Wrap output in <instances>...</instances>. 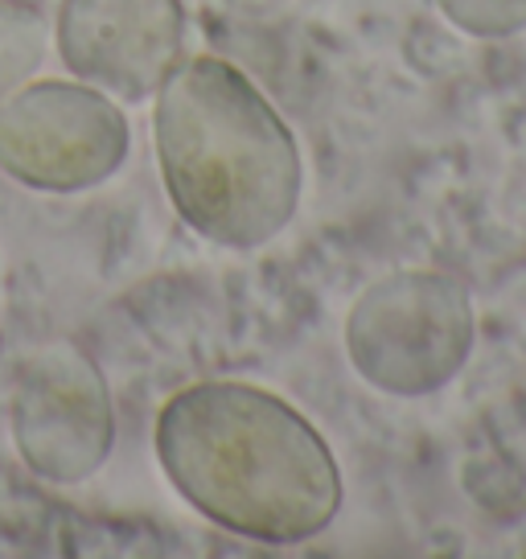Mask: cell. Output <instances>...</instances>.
Here are the masks:
<instances>
[{
	"label": "cell",
	"mask_w": 526,
	"mask_h": 559,
	"mask_svg": "<svg viewBox=\"0 0 526 559\" xmlns=\"http://www.w3.org/2000/svg\"><path fill=\"white\" fill-rule=\"evenodd\" d=\"M9 428L25 473L50 486H79L107 465L116 407L104 370L71 337L41 342L13 379Z\"/></svg>",
	"instance_id": "cell-5"
},
{
	"label": "cell",
	"mask_w": 526,
	"mask_h": 559,
	"mask_svg": "<svg viewBox=\"0 0 526 559\" xmlns=\"http://www.w3.org/2000/svg\"><path fill=\"white\" fill-rule=\"evenodd\" d=\"M437 9L469 37H514L526 29V0H437Z\"/></svg>",
	"instance_id": "cell-9"
},
{
	"label": "cell",
	"mask_w": 526,
	"mask_h": 559,
	"mask_svg": "<svg viewBox=\"0 0 526 559\" xmlns=\"http://www.w3.org/2000/svg\"><path fill=\"white\" fill-rule=\"evenodd\" d=\"M153 140L177 218L206 243L255 251L300 206L304 160L284 116L227 58H181L153 95Z\"/></svg>",
	"instance_id": "cell-2"
},
{
	"label": "cell",
	"mask_w": 526,
	"mask_h": 559,
	"mask_svg": "<svg viewBox=\"0 0 526 559\" xmlns=\"http://www.w3.org/2000/svg\"><path fill=\"white\" fill-rule=\"evenodd\" d=\"M157 531L71 510L0 456V559L160 556Z\"/></svg>",
	"instance_id": "cell-7"
},
{
	"label": "cell",
	"mask_w": 526,
	"mask_h": 559,
	"mask_svg": "<svg viewBox=\"0 0 526 559\" xmlns=\"http://www.w3.org/2000/svg\"><path fill=\"white\" fill-rule=\"evenodd\" d=\"M53 46L74 79L123 104L157 95L186 53L181 0H62Z\"/></svg>",
	"instance_id": "cell-6"
},
{
	"label": "cell",
	"mask_w": 526,
	"mask_h": 559,
	"mask_svg": "<svg viewBox=\"0 0 526 559\" xmlns=\"http://www.w3.org/2000/svg\"><path fill=\"white\" fill-rule=\"evenodd\" d=\"M132 153V123L107 91L29 79L0 99V174L37 193L104 186Z\"/></svg>",
	"instance_id": "cell-4"
},
{
	"label": "cell",
	"mask_w": 526,
	"mask_h": 559,
	"mask_svg": "<svg viewBox=\"0 0 526 559\" xmlns=\"http://www.w3.org/2000/svg\"><path fill=\"white\" fill-rule=\"evenodd\" d=\"M474 342L469 288L432 267L374 280L346 317L350 367L395 400H423L449 386L469 362Z\"/></svg>",
	"instance_id": "cell-3"
},
{
	"label": "cell",
	"mask_w": 526,
	"mask_h": 559,
	"mask_svg": "<svg viewBox=\"0 0 526 559\" xmlns=\"http://www.w3.org/2000/svg\"><path fill=\"white\" fill-rule=\"evenodd\" d=\"M46 50H50L46 21L21 4H0V99H9L34 79L46 62Z\"/></svg>",
	"instance_id": "cell-8"
},
{
	"label": "cell",
	"mask_w": 526,
	"mask_h": 559,
	"mask_svg": "<svg viewBox=\"0 0 526 559\" xmlns=\"http://www.w3.org/2000/svg\"><path fill=\"white\" fill-rule=\"evenodd\" d=\"M157 461L202 519L267 547L316 539L342 510L330 440L263 386H181L157 416Z\"/></svg>",
	"instance_id": "cell-1"
}]
</instances>
